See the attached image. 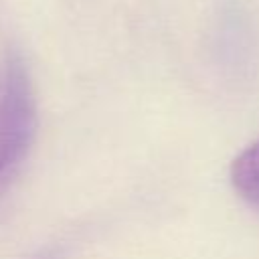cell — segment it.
<instances>
[{
  "label": "cell",
  "instance_id": "1",
  "mask_svg": "<svg viewBox=\"0 0 259 259\" xmlns=\"http://www.w3.org/2000/svg\"><path fill=\"white\" fill-rule=\"evenodd\" d=\"M36 130V105L24 65L6 57L0 65V198L24 164Z\"/></svg>",
  "mask_w": 259,
  "mask_h": 259
},
{
  "label": "cell",
  "instance_id": "2",
  "mask_svg": "<svg viewBox=\"0 0 259 259\" xmlns=\"http://www.w3.org/2000/svg\"><path fill=\"white\" fill-rule=\"evenodd\" d=\"M231 182L245 202L259 208V140L249 144L233 160Z\"/></svg>",
  "mask_w": 259,
  "mask_h": 259
},
{
  "label": "cell",
  "instance_id": "3",
  "mask_svg": "<svg viewBox=\"0 0 259 259\" xmlns=\"http://www.w3.org/2000/svg\"><path fill=\"white\" fill-rule=\"evenodd\" d=\"M36 259H55V257H51V255H45V257H36Z\"/></svg>",
  "mask_w": 259,
  "mask_h": 259
}]
</instances>
